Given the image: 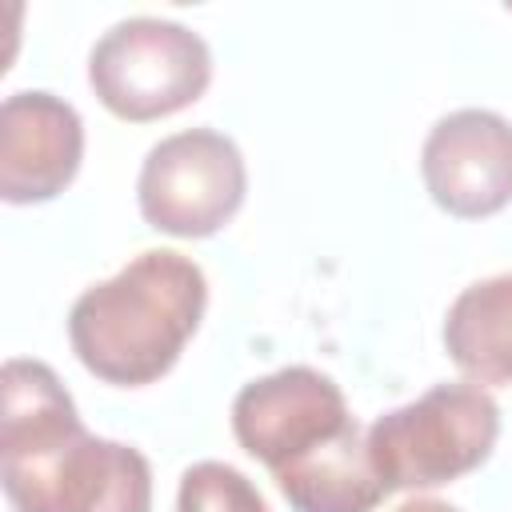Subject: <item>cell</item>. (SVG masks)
I'll return each instance as SVG.
<instances>
[{"label": "cell", "mask_w": 512, "mask_h": 512, "mask_svg": "<svg viewBox=\"0 0 512 512\" xmlns=\"http://www.w3.org/2000/svg\"><path fill=\"white\" fill-rule=\"evenodd\" d=\"M0 488L12 512H152V464L140 448L92 436L44 360L0 372Z\"/></svg>", "instance_id": "cell-1"}, {"label": "cell", "mask_w": 512, "mask_h": 512, "mask_svg": "<svg viewBox=\"0 0 512 512\" xmlns=\"http://www.w3.org/2000/svg\"><path fill=\"white\" fill-rule=\"evenodd\" d=\"M396 512H460V508L448 500H436V496H416V500H404Z\"/></svg>", "instance_id": "cell-12"}, {"label": "cell", "mask_w": 512, "mask_h": 512, "mask_svg": "<svg viewBox=\"0 0 512 512\" xmlns=\"http://www.w3.org/2000/svg\"><path fill=\"white\" fill-rule=\"evenodd\" d=\"M204 308V268L176 248H148L72 300L68 344L96 380L144 388L176 368Z\"/></svg>", "instance_id": "cell-2"}, {"label": "cell", "mask_w": 512, "mask_h": 512, "mask_svg": "<svg viewBox=\"0 0 512 512\" xmlns=\"http://www.w3.org/2000/svg\"><path fill=\"white\" fill-rule=\"evenodd\" d=\"M272 480L292 512H372L388 496L368 452V428L356 420L340 436L272 472Z\"/></svg>", "instance_id": "cell-9"}, {"label": "cell", "mask_w": 512, "mask_h": 512, "mask_svg": "<svg viewBox=\"0 0 512 512\" xmlns=\"http://www.w3.org/2000/svg\"><path fill=\"white\" fill-rule=\"evenodd\" d=\"M432 204L456 220H484L512 204V120L492 108L440 116L420 148Z\"/></svg>", "instance_id": "cell-7"}, {"label": "cell", "mask_w": 512, "mask_h": 512, "mask_svg": "<svg viewBox=\"0 0 512 512\" xmlns=\"http://www.w3.org/2000/svg\"><path fill=\"white\" fill-rule=\"evenodd\" d=\"M444 352L472 384H512V272L476 280L448 304Z\"/></svg>", "instance_id": "cell-10"}, {"label": "cell", "mask_w": 512, "mask_h": 512, "mask_svg": "<svg viewBox=\"0 0 512 512\" xmlns=\"http://www.w3.org/2000/svg\"><path fill=\"white\" fill-rule=\"evenodd\" d=\"M176 512H268L260 488L224 460H196L176 488Z\"/></svg>", "instance_id": "cell-11"}, {"label": "cell", "mask_w": 512, "mask_h": 512, "mask_svg": "<svg viewBox=\"0 0 512 512\" xmlns=\"http://www.w3.org/2000/svg\"><path fill=\"white\" fill-rule=\"evenodd\" d=\"M348 424L352 412L340 384L308 364H288L256 376L232 400L236 444L268 472H280L284 464L340 436Z\"/></svg>", "instance_id": "cell-6"}, {"label": "cell", "mask_w": 512, "mask_h": 512, "mask_svg": "<svg viewBox=\"0 0 512 512\" xmlns=\"http://www.w3.org/2000/svg\"><path fill=\"white\" fill-rule=\"evenodd\" d=\"M84 120L44 88H24L0 104V196L8 204H48L80 172Z\"/></svg>", "instance_id": "cell-8"}, {"label": "cell", "mask_w": 512, "mask_h": 512, "mask_svg": "<svg viewBox=\"0 0 512 512\" xmlns=\"http://www.w3.org/2000/svg\"><path fill=\"white\" fill-rule=\"evenodd\" d=\"M248 196V164L232 136L180 128L156 140L136 176V204L148 228L180 240L216 236Z\"/></svg>", "instance_id": "cell-5"}, {"label": "cell", "mask_w": 512, "mask_h": 512, "mask_svg": "<svg viewBox=\"0 0 512 512\" xmlns=\"http://www.w3.org/2000/svg\"><path fill=\"white\" fill-rule=\"evenodd\" d=\"M500 440V404L484 384L452 380L376 416L368 452L388 492H428L476 472Z\"/></svg>", "instance_id": "cell-3"}, {"label": "cell", "mask_w": 512, "mask_h": 512, "mask_svg": "<svg viewBox=\"0 0 512 512\" xmlns=\"http://www.w3.org/2000/svg\"><path fill=\"white\" fill-rule=\"evenodd\" d=\"M88 84L96 100L120 120H164L208 92L212 48L180 20L128 16L92 44Z\"/></svg>", "instance_id": "cell-4"}]
</instances>
